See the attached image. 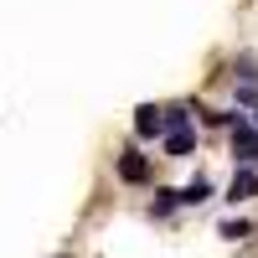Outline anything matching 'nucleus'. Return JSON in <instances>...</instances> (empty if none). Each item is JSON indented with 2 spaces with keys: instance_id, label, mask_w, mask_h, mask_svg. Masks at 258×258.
Listing matches in <instances>:
<instances>
[{
  "instance_id": "f257e3e1",
  "label": "nucleus",
  "mask_w": 258,
  "mask_h": 258,
  "mask_svg": "<svg viewBox=\"0 0 258 258\" xmlns=\"http://www.w3.org/2000/svg\"><path fill=\"white\" fill-rule=\"evenodd\" d=\"M232 160L238 165H258V135H253V124L238 114V124H232Z\"/></svg>"
},
{
  "instance_id": "f03ea898",
  "label": "nucleus",
  "mask_w": 258,
  "mask_h": 258,
  "mask_svg": "<svg viewBox=\"0 0 258 258\" xmlns=\"http://www.w3.org/2000/svg\"><path fill=\"white\" fill-rule=\"evenodd\" d=\"M135 135H140V140H160V135H165V109L140 103V109H135Z\"/></svg>"
},
{
  "instance_id": "7ed1b4c3",
  "label": "nucleus",
  "mask_w": 258,
  "mask_h": 258,
  "mask_svg": "<svg viewBox=\"0 0 258 258\" xmlns=\"http://www.w3.org/2000/svg\"><path fill=\"white\" fill-rule=\"evenodd\" d=\"M119 176H124L129 186H140V181H150V160L140 155V150H124V155H119Z\"/></svg>"
},
{
  "instance_id": "20e7f679",
  "label": "nucleus",
  "mask_w": 258,
  "mask_h": 258,
  "mask_svg": "<svg viewBox=\"0 0 258 258\" xmlns=\"http://www.w3.org/2000/svg\"><path fill=\"white\" fill-rule=\"evenodd\" d=\"M253 191H258V170H253V165H238V176H232V186H227V202L238 207V202L253 197Z\"/></svg>"
},
{
  "instance_id": "39448f33",
  "label": "nucleus",
  "mask_w": 258,
  "mask_h": 258,
  "mask_svg": "<svg viewBox=\"0 0 258 258\" xmlns=\"http://www.w3.org/2000/svg\"><path fill=\"white\" fill-rule=\"evenodd\" d=\"M191 145H197V135H191V129H170V135H165V155H191Z\"/></svg>"
},
{
  "instance_id": "423d86ee",
  "label": "nucleus",
  "mask_w": 258,
  "mask_h": 258,
  "mask_svg": "<svg viewBox=\"0 0 258 258\" xmlns=\"http://www.w3.org/2000/svg\"><path fill=\"white\" fill-rule=\"evenodd\" d=\"M207 197H212V181H202V176H197V181H191V186L181 191V202H186V207H202Z\"/></svg>"
},
{
  "instance_id": "0eeeda50",
  "label": "nucleus",
  "mask_w": 258,
  "mask_h": 258,
  "mask_svg": "<svg viewBox=\"0 0 258 258\" xmlns=\"http://www.w3.org/2000/svg\"><path fill=\"white\" fill-rule=\"evenodd\" d=\"M222 238H232V243H238V238H248V222H243V217H232V222H222Z\"/></svg>"
},
{
  "instance_id": "6e6552de",
  "label": "nucleus",
  "mask_w": 258,
  "mask_h": 258,
  "mask_svg": "<svg viewBox=\"0 0 258 258\" xmlns=\"http://www.w3.org/2000/svg\"><path fill=\"white\" fill-rule=\"evenodd\" d=\"M176 202H181V191H160V197H155V217H165Z\"/></svg>"
},
{
  "instance_id": "1a4fd4ad",
  "label": "nucleus",
  "mask_w": 258,
  "mask_h": 258,
  "mask_svg": "<svg viewBox=\"0 0 258 258\" xmlns=\"http://www.w3.org/2000/svg\"><path fill=\"white\" fill-rule=\"evenodd\" d=\"M170 129H186V109H165V135Z\"/></svg>"
},
{
  "instance_id": "9d476101",
  "label": "nucleus",
  "mask_w": 258,
  "mask_h": 258,
  "mask_svg": "<svg viewBox=\"0 0 258 258\" xmlns=\"http://www.w3.org/2000/svg\"><path fill=\"white\" fill-rule=\"evenodd\" d=\"M238 98H243V103H258V83H248V88H238Z\"/></svg>"
}]
</instances>
